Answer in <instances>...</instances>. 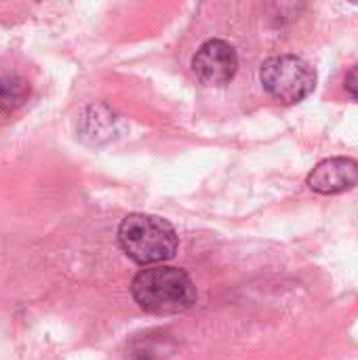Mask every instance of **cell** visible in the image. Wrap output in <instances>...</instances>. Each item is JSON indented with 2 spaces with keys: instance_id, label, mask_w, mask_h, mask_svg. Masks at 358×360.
<instances>
[{
  "instance_id": "3",
  "label": "cell",
  "mask_w": 358,
  "mask_h": 360,
  "mask_svg": "<svg viewBox=\"0 0 358 360\" xmlns=\"http://www.w3.org/2000/svg\"><path fill=\"white\" fill-rule=\"evenodd\" d=\"M262 84L281 103H300L317 86L314 68L298 55H276L264 61Z\"/></svg>"
},
{
  "instance_id": "5",
  "label": "cell",
  "mask_w": 358,
  "mask_h": 360,
  "mask_svg": "<svg viewBox=\"0 0 358 360\" xmlns=\"http://www.w3.org/2000/svg\"><path fill=\"white\" fill-rule=\"evenodd\" d=\"M358 184V162L354 158L338 156L319 162L308 175V186L319 194H340Z\"/></svg>"
},
{
  "instance_id": "4",
  "label": "cell",
  "mask_w": 358,
  "mask_h": 360,
  "mask_svg": "<svg viewBox=\"0 0 358 360\" xmlns=\"http://www.w3.org/2000/svg\"><path fill=\"white\" fill-rule=\"evenodd\" d=\"M192 68L196 76L207 84H226L238 70L236 49L219 38L207 40L194 55Z\"/></svg>"
},
{
  "instance_id": "2",
  "label": "cell",
  "mask_w": 358,
  "mask_h": 360,
  "mask_svg": "<svg viewBox=\"0 0 358 360\" xmlns=\"http://www.w3.org/2000/svg\"><path fill=\"white\" fill-rule=\"evenodd\" d=\"M118 243L122 251L137 264H162L177 251V234L173 226L156 215L133 213L118 226Z\"/></svg>"
},
{
  "instance_id": "6",
  "label": "cell",
  "mask_w": 358,
  "mask_h": 360,
  "mask_svg": "<svg viewBox=\"0 0 358 360\" xmlns=\"http://www.w3.org/2000/svg\"><path fill=\"white\" fill-rule=\"evenodd\" d=\"M30 95V86L19 76H2L0 78V110H17Z\"/></svg>"
},
{
  "instance_id": "7",
  "label": "cell",
  "mask_w": 358,
  "mask_h": 360,
  "mask_svg": "<svg viewBox=\"0 0 358 360\" xmlns=\"http://www.w3.org/2000/svg\"><path fill=\"white\" fill-rule=\"evenodd\" d=\"M344 86H346L348 95H352L354 99H358V65L348 72V76L344 80Z\"/></svg>"
},
{
  "instance_id": "1",
  "label": "cell",
  "mask_w": 358,
  "mask_h": 360,
  "mask_svg": "<svg viewBox=\"0 0 358 360\" xmlns=\"http://www.w3.org/2000/svg\"><path fill=\"white\" fill-rule=\"evenodd\" d=\"M133 300L150 314H179L196 304L192 278L171 266H156L139 272L131 283Z\"/></svg>"
}]
</instances>
